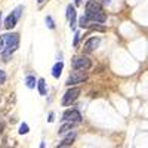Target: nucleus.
Returning <instances> with one entry per match:
<instances>
[{
    "label": "nucleus",
    "instance_id": "nucleus-1",
    "mask_svg": "<svg viewBox=\"0 0 148 148\" xmlns=\"http://www.w3.org/2000/svg\"><path fill=\"white\" fill-rule=\"evenodd\" d=\"M19 46V34H3L0 36V53L3 55V61H9V56L14 53Z\"/></svg>",
    "mask_w": 148,
    "mask_h": 148
},
{
    "label": "nucleus",
    "instance_id": "nucleus-2",
    "mask_svg": "<svg viewBox=\"0 0 148 148\" xmlns=\"http://www.w3.org/2000/svg\"><path fill=\"white\" fill-rule=\"evenodd\" d=\"M86 16L92 22H101V24L105 22V19H107L105 14L102 12V6L99 3L93 2V0L86 3Z\"/></svg>",
    "mask_w": 148,
    "mask_h": 148
},
{
    "label": "nucleus",
    "instance_id": "nucleus-3",
    "mask_svg": "<svg viewBox=\"0 0 148 148\" xmlns=\"http://www.w3.org/2000/svg\"><path fill=\"white\" fill-rule=\"evenodd\" d=\"M90 67H92V61L88 56L80 55L73 58V68L76 71H88Z\"/></svg>",
    "mask_w": 148,
    "mask_h": 148
},
{
    "label": "nucleus",
    "instance_id": "nucleus-4",
    "mask_svg": "<svg viewBox=\"0 0 148 148\" xmlns=\"http://www.w3.org/2000/svg\"><path fill=\"white\" fill-rule=\"evenodd\" d=\"M79 95H80V88H71V89H68V90L64 93V98H62V105H64V107L70 105L71 102H74V101L77 99Z\"/></svg>",
    "mask_w": 148,
    "mask_h": 148
},
{
    "label": "nucleus",
    "instance_id": "nucleus-5",
    "mask_svg": "<svg viewBox=\"0 0 148 148\" xmlns=\"http://www.w3.org/2000/svg\"><path fill=\"white\" fill-rule=\"evenodd\" d=\"M21 10H22V8L18 6V8L6 18V21H5V28L10 30V28H14V27L16 25V21H18V18L21 16Z\"/></svg>",
    "mask_w": 148,
    "mask_h": 148
},
{
    "label": "nucleus",
    "instance_id": "nucleus-6",
    "mask_svg": "<svg viewBox=\"0 0 148 148\" xmlns=\"http://www.w3.org/2000/svg\"><path fill=\"white\" fill-rule=\"evenodd\" d=\"M88 80V74H86L84 71H74L71 76L68 77L67 80V84L68 86H73V84H79V83H83Z\"/></svg>",
    "mask_w": 148,
    "mask_h": 148
},
{
    "label": "nucleus",
    "instance_id": "nucleus-7",
    "mask_svg": "<svg viewBox=\"0 0 148 148\" xmlns=\"http://www.w3.org/2000/svg\"><path fill=\"white\" fill-rule=\"evenodd\" d=\"M64 121H71V123H79L82 121V114L79 113L77 110H67L64 116H62Z\"/></svg>",
    "mask_w": 148,
    "mask_h": 148
},
{
    "label": "nucleus",
    "instance_id": "nucleus-8",
    "mask_svg": "<svg viewBox=\"0 0 148 148\" xmlns=\"http://www.w3.org/2000/svg\"><path fill=\"white\" fill-rule=\"evenodd\" d=\"M98 45H99V39L98 37H90V39L84 43V52H93L95 49L98 47Z\"/></svg>",
    "mask_w": 148,
    "mask_h": 148
},
{
    "label": "nucleus",
    "instance_id": "nucleus-9",
    "mask_svg": "<svg viewBox=\"0 0 148 148\" xmlns=\"http://www.w3.org/2000/svg\"><path fill=\"white\" fill-rule=\"evenodd\" d=\"M67 18L70 21L71 28H74V25H76V9H74V6H71V5L67 8Z\"/></svg>",
    "mask_w": 148,
    "mask_h": 148
},
{
    "label": "nucleus",
    "instance_id": "nucleus-10",
    "mask_svg": "<svg viewBox=\"0 0 148 148\" xmlns=\"http://www.w3.org/2000/svg\"><path fill=\"white\" fill-rule=\"evenodd\" d=\"M62 68H64V64L61 62H56L55 65H53V68H52V76L55 77V79H59V76H61V73H62Z\"/></svg>",
    "mask_w": 148,
    "mask_h": 148
},
{
    "label": "nucleus",
    "instance_id": "nucleus-11",
    "mask_svg": "<svg viewBox=\"0 0 148 148\" xmlns=\"http://www.w3.org/2000/svg\"><path fill=\"white\" fill-rule=\"evenodd\" d=\"M74 138H76V133H70L68 136L62 141V142H59V148H64V147H67V145H71L73 144V141H74Z\"/></svg>",
    "mask_w": 148,
    "mask_h": 148
},
{
    "label": "nucleus",
    "instance_id": "nucleus-12",
    "mask_svg": "<svg viewBox=\"0 0 148 148\" xmlns=\"http://www.w3.org/2000/svg\"><path fill=\"white\" fill-rule=\"evenodd\" d=\"M73 126H74V123H71V121H68V123H65V125H62L59 127V135H64V133H67V132H70L71 129H73Z\"/></svg>",
    "mask_w": 148,
    "mask_h": 148
},
{
    "label": "nucleus",
    "instance_id": "nucleus-13",
    "mask_svg": "<svg viewBox=\"0 0 148 148\" xmlns=\"http://www.w3.org/2000/svg\"><path fill=\"white\" fill-rule=\"evenodd\" d=\"M37 88H39V93L40 95H46V83H45V79H39V82H37Z\"/></svg>",
    "mask_w": 148,
    "mask_h": 148
},
{
    "label": "nucleus",
    "instance_id": "nucleus-14",
    "mask_svg": "<svg viewBox=\"0 0 148 148\" xmlns=\"http://www.w3.org/2000/svg\"><path fill=\"white\" fill-rule=\"evenodd\" d=\"M88 21H89V18L88 16H80V19H79V25L82 27V28H86V27H89V24H88Z\"/></svg>",
    "mask_w": 148,
    "mask_h": 148
},
{
    "label": "nucleus",
    "instance_id": "nucleus-15",
    "mask_svg": "<svg viewBox=\"0 0 148 148\" xmlns=\"http://www.w3.org/2000/svg\"><path fill=\"white\" fill-rule=\"evenodd\" d=\"M25 83H27V88H30V89H33L34 86H36V79L33 77V76H28L27 79H25Z\"/></svg>",
    "mask_w": 148,
    "mask_h": 148
},
{
    "label": "nucleus",
    "instance_id": "nucleus-16",
    "mask_svg": "<svg viewBox=\"0 0 148 148\" xmlns=\"http://www.w3.org/2000/svg\"><path fill=\"white\" fill-rule=\"evenodd\" d=\"M28 133V125L27 123H22L19 126V135H27Z\"/></svg>",
    "mask_w": 148,
    "mask_h": 148
},
{
    "label": "nucleus",
    "instance_id": "nucleus-17",
    "mask_svg": "<svg viewBox=\"0 0 148 148\" xmlns=\"http://www.w3.org/2000/svg\"><path fill=\"white\" fill-rule=\"evenodd\" d=\"M46 24H47V27H49V28H52V30L55 28V24H53V19H52L51 16H47V18H46Z\"/></svg>",
    "mask_w": 148,
    "mask_h": 148
},
{
    "label": "nucleus",
    "instance_id": "nucleus-18",
    "mask_svg": "<svg viewBox=\"0 0 148 148\" xmlns=\"http://www.w3.org/2000/svg\"><path fill=\"white\" fill-rule=\"evenodd\" d=\"M6 82V73L3 70H0V84H3Z\"/></svg>",
    "mask_w": 148,
    "mask_h": 148
},
{
    "label": "nucleus",
    "instance_id": "nucleus-19",
    "mask_svg": "<svg viewBox=\"0 0 148 148\" xmlns=\"http://www.w3.org/2000/svg\"><path fill=\"white\" fill-rule=\"evenodd\" d=\"M79 36H80V34H79V33H76V37H74V46H76V45H77V42H79Z\"/></svg>",
    "mask_w": 148,
    "mask_h": 148
},
{
    "label": "nucleus",
    "instance_id": "nucleus-20",
    "mask_svg": "<svg viewBox=\"0 0 148 148\" xmlns=\"http://www.w3.org/2000/svg\"><path fill=\"white\" fill-rule=\"evenodd\" d=\"M49 121H53V114H52V113L49 114Z\"/></svg>",
    "mask_w": 148,
    "mask_h": 148
},
{
    "label": "nucleus",
    "instance_id": "nucleus-21",
    "mask_svg": "<svg viewBox=\"0 0 148 148\" xmlns=\"http://www.w3.org/2000/svg\"><path fill=\"white\" fill-rule=\"evenodd\" d=\"M111 2H110V0H102V5H110Z\"/></svg>",
    "mask_w": 148,
    "mask_h": 148
},
{
    "label": "nucleus",
    "instance_id": "nucleus-22",
    "mask_svg": "<svg viewBox=\"0 0 148 148\" xmlns=\"http://www.w3.org/2000/svg\"><path fill=\"white\" fill-rule=\"evenodd\" d=\"M40 148H45V144H43V142H42V145H40Z\"/></svg>",
    "mask_w": 148,
    "mask_h": 148
},
{
    "label": "nucleus",
    "instance_id": "nucleus-23",
    "mask_svg": "<svg viewBox=\"0 0 148 148\" xmlns=\"http://www.w3.org/2000/svg\"><path fill=\"white\" fill-rule=\"evenodd\" d=\"M45 2V0H39V3H43Z\"/></svg>",
    "mask_w": 148,
    "mask_h": 148
},
{
    "label": "nucleus",
    "instance_id": "nucleus-24",
    "mask_svg": "<svg viewBox=\"0 0 148 148\" xmlns=\"http://www.w3.org/2000/svg\"><path fill=\"white\" fill-rule=\"evenodd\" d=\"M76 3H77V5H79V3H80V0H76Z\"/></svg>",
    "mask_w": 148,
    "mask_h": 148
},
{
    "label": "nucleus",
    "instance_id": "nucleus-25",
    "mask_svg": "<svg viewBox=\"0 0 148 148\" xmlns=\"http://www.w3.org/2000/svg\"><path fill=\"white\" fill-rule=\"evenodd\" d=\"M0 21H2V12H0Z\"/></svg>",
    "mask_w": 148,
    "mask_h": 148
}]
</instances>
